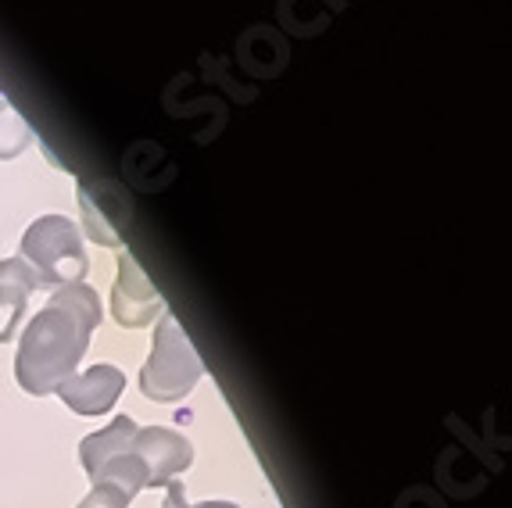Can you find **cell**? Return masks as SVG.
<instances>
[{
    "instance_id": "3957f363",
    "label": "cell",
    "mask_w": 512,
    "mask_h": 508,
    "mask_svg": "<svg viewBox=\"0 0 512 508\" xmlns=\"http://www.w3.org/2000/svg\"><path fill=\"white\" fill-rule=\"evenodd\" d=\"M22 254L26 262H33L29 269L36 272L40 287H69V283L86 280V251L83 237H79L76 222H69L65 215H43L22 237Z\"/></svg>"
},
{
    "instance_id": "ba28073f",
    "label": "cell",
    "mask_w": 512,
    "mask_h": 508,
    "mask_svg": "<svg viewBox=\"0 0 512 508\" xmlns=\"http://www.w3.org/2000/svg\"><path fill=\"white\" fill-rule=\"evenodd\" d=\"M140 426L129 419V415H119L115 423H108L104 430L90 433L83 444H79V462H83V469L90 476L97 473V469L108 462V458L122 455V451L129 448V441H133V433H137Z\"/></svg>"
},
{
    "instance_id": "277c9868",
    "label": "cell",
    "mask_w": 512,
    "mask_h": 508,
    "mask_svg": "<svg viewBox=\"0 0 512 508\" xmlns=\"http://www.w3.org/2000/svg\"><path fill=\"white\" fill-rule=\"evenodd\" d=\"M129 451L144 462L147 487H169L194 462V444L183 433L169 430V426H144V430H137L133 441H129Z\"/></svg>"
},
{
    "instance_id": "30bf717a",
    "label": "cell",
    "mask_w": 512,
    "mask_h": 508,
    "mask_svg": "<svg viewBox=\"0 0 512 508\" xmlns=\"http://www.w3.org/2000/svg\"><path fill=\"white\" fill-rule=\"evenodd\" d=\"M162 508H240L233 505V501H201V505H190L187 494H183V483L180 480H172L169 483V494H165Z\"/></svg>"
},
{
    "instance_id": "9c48e42d",
    "label": "cell",
    "mask_w": 512,
    "mask_h": 508,
    "mask_svg": "<svg viewBox=\"0 0 512 508\" xmlns=\"http://www.w3.org/2000/svg\"><path fill=\"white\" fill-rule=\"evenodd\" d=\"M29 144V126L11 104H0V158H15Z\"/></svg>"
},
{
    "instance_id": "52a82bcc",
    "label": "cell",
    "mask_w": 512,
    "mask_h": 508,
    "mask_svg": "<svg viewBox=\"0 0 512 508\" xmlns=\"http://www.w3.org/2000/svg\"><path fill=\"white\" fill-rule=\"evenodd\" d=\"M36 287H40V280L22 258L0 262V344H8L15 337L18 322L26 315V301Z\"/></svg>"
},
{
    "instance_id": "8992f818",
    "label": "cell",
    "mask_w": 512,
    "mask_h": 508,
    "mask_svg": "<svg viewBox=\"0 0 512 508\" xmlns=\"http://www.w3.org/2000/svg\"><path fill=\"white\" fill-rule=\"evenodd\" d=\"M111 312L119 319V326H129V330H140V326H151L154 315L162 312V297L154 290V283L144 276L133 254L122 251L119 254V280H115V290H111Z\"/></svg>"
},
{
    "instance_id": "7a4b0ae2",
    "label": "cell",
    "mask_w": 512,
    "mask_h": 508,
    "mask_svg": "<svg viewBox=\"0 0 512 508\" xmlns=\"http://www.w3.org/2000/svg\"><path fill=\"white\" fill-rule=\"evenodd\" d=\"M201 376H205V365H201L197 351L190 348V337L183 333L176 315L165 312L162 322H158V330H154L151 355H147L144 373H140V390H144V398L158 401V405L183 401L190 390L197 387Z\"/></svg>"
},
{
    "instance_id": "5b68a950",
    "label": "cell",
    "mask_w": 512,
    "mask_h": 508,
    "mask_svg": "<svg viewBox=\"0 0 512 508\" xmlns=\"http://www.w3.org/2000/svg\"><path fill=\"white\" fill-rule=\"evenodd\" d=\"M122 390H126V373H122L119 365L101 362L90 365L86 373H72L69 380H61L54 394L79 415H104L115 408Z\"/></svg>"
},
{
    "instance_id": "6da1fadb",
    "label": "cell",
    "mask_w": 512,
    "mask_h": 508,
    "mask_svg": "<svg viewBox=\"0 0 512 508\" xmlns=\"http://www.w3.org/2000/svg\"><path fill=\"white\" fill-rule=\"evenodd\" d=\"M101 322V297L86 283H69L58 287V294L40 308L33 322L18 340L15 355V380L26 394H54L61 380L76 373L83 362L90 337Z\"/></svg>"
}]
</instances>
